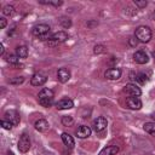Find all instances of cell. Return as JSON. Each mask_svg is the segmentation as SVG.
Masks as SVG:
<instances>
[{
  "label": "cell",
  "mask_w": 155,
  "mask_h": 155,
  "mask_svg": "<svg viewBox=\"0 0 155 155\" xmlns=\"http://www.w3.org/2000/svg\"><path fill=\"white\" fill-rule=\"evenodd\" d=\"M53 91L50 90V88H42L39 94H38V101H39V104L45 107V108H48L50 105H52L53 103Z\"/></svg>",
  "instance_id": "obj_1"
},
{
  "label": "cell",
  "mask_w": 155,
  "mask_h": 155,
  "mask_svg": "<svg viewBox=\"0 0 155 155\" xmlns=\"http://www.w3.org/2000/svg\"><path fill=\"white\" fill-rule=\"evenodd\" d=\"M134 36L138 41L140 42H148L150 41L151 36H153V33H151V29L147 25H139L136 31H134Z\"/></svg>",
  "instance_id": "obj_2"
},
{
  "label": "cell",
  "mask_w": 155,
  "mask_h": 155,
  "mask_svg": "<svg viewBox=\"0 0 155 155\" xmlns=\"http://www.w3.org/2000/svg\"><path fill=\"white\" fill-rule=\"evenodd\" d=\"M68 38H69V35H68L65 31H62V30H61V31H57V33H54V34L51 35V38H50V40H48V45L53 46V45L61 44V42L65 41Z\"/></svg>",
  "instance_id": "obj_3"
},
{
  "label": "cell",
  "mask_w": 155,
  "mask_h": 155,
  "mask_svg": "<svg viewBox=\"0 0 155 155\" xmlns=\"http://www.w3.org/2000/svg\"><path fill=\"white\" fill-rule=\"evenodd\" d=\"M50 30H51V28H50V25H47V24H36V25L33 28L31 31H33V35H34V36L42 38V36L50 34Z\"/></svg>",
  "instance_id": "obj_4"
},
{
  "label": "cell",
  "mask_w": 155,
  "mask_h": 155,
  "mask_svg": "<svg viewBox=\"0 0 155 155\" xmlns=\"http://www.w3.org/2000/svg\"><path fill=\"white\" fill-rule=\"evenodd\" d=\"M18 150L21 153H27L29 149H30V139H29V136L23 133L21 137H19V140H18V145H17Z\"/></svg>",
  "instance_id": "obj_5"
},
{
  "label": "cell",
  "mask_w": 155,
  "mask_h": 155,
  "mask_svg": "<svg viewBox=\"0 0 155 155\" xmlns=\"http://www.w3.org/2000/svg\"><path fill=\"white\" fill-rule=\"evenodd\" d=\"M107 125H108L107 119H105L104 116H98L97 119L93 120V122H92V128H93V131H96V132H101V131H103V130L107 127Z\"/></svg>",
  "instance_id": "obj_6"
},
{
  "label": "cell",
  "mask_w": 155,
  "mask_h": 155,
  "mask_svg": "<svg viewBox=\"0 0 155 155\" xmlns=\"http://www.w3.org/2000/svg\"><path fill=\"white\" fill-rule=\"evenodd\" d=\"M124 92L127 93L130 97H138V96H140V93H142L140 88H139L136 84H127V85L125 86V88H124Z\"/></svg>",
  "instance_id": "obj_7"
},
{
  "label": "cell",
  "mask_w": 155,
  "mask_h": 155,
  "mask_svg": "<svg viewBox=\"0 0 155 155\" xmlns=\"http://www.w3.org/2000/svg\"><path fill=\"white\" fill-rule=\"evenodd\" d=\"M46 80H47V78H46L45 74H42V73H35L31 76V79H30V84L33 86H42L46 82Z\"/></svg>",
  "instance_id": "obj_8"
},
{
  "label": "cell",
  "mask_w": 155,
  "mask_h": 155,
  "mask_svg": "<svg viewBox=\"0 0 155 155\" xmlns=\"http://www.w3.org/2000/svg\"><path fill=\"white\" fill-rule=\"evenodd\" d=\"M126 105H127V108H130L132 110H139L142 108V102L138 97H127Z\"/></svg>",
  "instance_id": "obj_9"
},
{
  "label": "cell",
  "mask_w": 155,
  "mask_h": 155,
  "mask_svg": "<svg viewBox=\"0 0 155 155\" xmlns=\"http://www.w3.org/2000/svg\"><path fill=\"white\" fill-rule=\"evenodd\" d=\"M133 59L138 64H145V63H148L149 57H148V54L143 50H139V51H136L133 53Z\"/></svg>",
  "instance_id": "obj_10"
},
{
  "label": "cell",
  "mask_w": 155,
  "mask_h": 155,
  "mask_svg": "<svg viewBox=\"0 0 155 155\" xmlns=\"http://www.w3.org/2000/svg\"><path fill=\"white\" fill-rule=\"evenodd\" d=\"M73 107H74V102L70 98H63L56 103V108L58 110H65V109H70Z\"/></svg>",
  "instance_id": "obj_11"
},
{
  "label": "cell",
  "mask_w": 155,
  "mask_h": 155,
  "mask_svg": "<svg viewBox=\"0 0 155 155\" xmlns=\"http://www.w3.org/2000/svg\"><path fill=\"white\" fill-rule=\"evenodd\" d=\"M104 75H105V78L108 80H117L121 76V69H119V68H109L105 71Z\"/></svg>",
  "instance_id": "obj_12"
},
{
  "label": "cell",
  "mask_w": 155,
  "mask_h": 155,
  "mask_svg": "<svg viewBox=\"0 0 155 155\" xmlns=\"http://www.w3.org/2000/svg\"><path fill=\"white\" fill-rule=\"evenodd\" d=\"M5 119L11 121L13 125H18L19 121H21V117H19V114L16 111V110H7L5 113Z\"/></svg>",
  "instance_id": "obj_13"
},
{
  "label": "cell",
  "mask_w": 155,
  "mask_h": 155,
  "mask_svg": "<svg viewBox=\"0 0 155 155\" xmlns=\"http://www.w3.org/2000/svg\"><path fill=\"white\" fill-rule=\"evenodd\" d=\"M57 78L62 84H65L70 79V71L67 68H59L57 71Z\"/></svg>",
  "instance_id": "obj_14"
},
{
  "label": "cell",
  "mask_w": 155,
  "mask_h": 155,
  "mask_svg": "<svg viewBox=\"0 0 155 155\" xmlns=\"http://www.w3.org/2000/svg\"><path fill=\"white\" fill-rule=\"evenodd\" d=\"M91 132H92L91 127H88V126H86V125H81V126L78 128L76 134H78L79 138L82 139V138H87V137H90V136H91Z\"/></svg>",
  "instance_id": "obj_15"
},
{
  "label": "cell",
  "mask_w": 155,
  "mask_h": 155,
  "mask_svg": "<svg viewBox=\"0 0 155 155\" xmlns=\"http://www.w3.org/2000/svg\"><path fill=\"white\" fill-rule=\"evenodd\" d=\"M119 153V147L117 145H107L105 148H103L98 155H116Z\"/></svg>",
  "instance_id": "obj_16"
},
{
  "label": "cell",
  "mask_w": 155,
  "mask_h": 155,
  "mask_svg": "<svg viewBox=\"0 0 155 155\" xmlns=\"http://www.w3.org/2000/svg\"><path fill=\"white\" fill-rule=\"evenodd\" d=\"M34 127H35V130L39 131V132H45V131H47V130L50 128V125H48V122H47L45 119H39V120L34 124Z\"/></svg>",
  "instance_id": "obj_17"
},
{
  "label": "cell",
  "mask_w": 155,
  "mask_h": 155,
  "mask_svg": "<svg viewBox=\"0 0 155 155\" xmlns=\"http://www.w3.org/2000/svg\"><path fill=\"white\" fill-rule=\"evenodd\" d=\"M61 138H62V142L64 143V145H65V147H68V148H70V149H71V148L75 145L74 138H73L69 133L63 132V133H62V136H61Z\"/></svg>",
  "instance_id": "obj_18"
},
{
  "label": "cell",
  "mask_w": 155,
  "mask_h": 155,
  "mask_svg": "<svg viewBox=\"0 0 155 155\" xmlns=\"http://www.w3.org/2000/svg\"><path fill=\"white\" fill-rule=\"evenodd\" d=\"M16 54L19 58H27L28 57V47L25 45H21L16 47Z\"/></svg>",
  "instance_id": "obj_19"
},
{
  "label": "cell",
  "mask_w": 155,
  "mask_h": 155,
  "mask_svg": "<svg viewBox=\"0 0 155 155\" xmlns=\"http://www.w3.org/2000/svg\"><path fill=\"white\" fill-rule=\"evenodd\" d=\"M143 128L147 133H149L151 137L155 138V122H145L143 125Z\"/></svg>",
  "instance_id": "obj_20"
},
{
  "label": "cell",
  "mask_w": 155,
  "mask_h": 155,
  "mask_svg": "<svg viewBox=\"0 0 155 155\" xmlns=\"http://www.w3.org/2000/svg\"><path fill=\"white\" fill-rule=\"evenodd\" d=\"M134 79H136V81H137V82H139L140 85H144V84L148 81V76H147L144 73H138V74L136 75V78H134Z\"/></svg>",
  "instance_id": "obj_21"
},
{
  "label": "cell",
  "mask_w": 155,
  "mask_h": 155,
  "mask_svg": "<svg viewBox=\"0 0 155 155\" xmlns=\"http://www.w3.org/2000/svg\"><path fill=\"white\" fill-rule=\"evenodd\" d=\"M6 61H7L10 64H12V65L15 67V65L18 64V62H19V57H18L17 54H10V56L6 58Z\"/></svg>",
  "instance_id": "obj_22"
},
{
  "label": "cell",
  "mask_w": 155,
  "mask_h": 155,
  "mask_svg": "<svg viewBox=\"0 0 155 155\" xmlns=\"http://www.w3.org/2000/svg\"><path fill=\"white\" fill-rule=\"evenodd\" d=\"M13 13H15L13 6H11V5L4 6V8H2V15H5V16H12Z\"/></svg>",
  "instance_id": "obj_23"
},
{
  "label": "cell",
  "mask_w": 155,
  "mask_h": 155,
  "mask_svg": "<svg viewBox=\"0 0 155 155\" xmlns=\"http://www.w3.org/2000/svg\"><path fill=\"white\" fill-rule=\"evenodd\" d=\"M73 124H74V119L71 116L67 115V116H63L62 117V125L63 126H71Z\"/></svg>",
  "instance_id": "obj_24"
},
{
  "label": "cell",
  "mask_w": 155,
  "mask_h": 155,
  "mask_svg": "<svg viewBox=\"0 0 155 155\" xmlns=\"http://www.w3.org/2000/svg\"><path fill=\"white\" fill-rule=\"evenodd\" d=\"M23 81H24V78L23 76H15V78H12V79L8 80V82L11 85H21V84H23Z\"/></svg>",
  "instance_id": "obj_25"
},
{
  "label": "cell",
  "mask_w": 155,
  "mask_h": 155,
  "mask_svg": "<svg viewBox=\"0 0 155 155\" xmlns=\"http://www.w3.org/2000/svg\"><path fill=\"white\" fill-rule=\"evenodd\" d=\"M40 4H45V5H52V6L58 7V6H61V5L63 4V1H61V0H50V1H40Z\"/></svg>",
  "instance_id": "obj_26"
},
{
  "label": "cell",
  "mask_w": 155,
  "mask_h": 155,
  "mask_svg": "<svg viewBox=\"0 0 155 155\" xmlns=\"http://www.w3.org/2000/svg\"><path fill=\"white\" fill-rule=\"evenodd\" d=\"M1 126H2V128H5V130H11L12 128V126H13V124L11 122V121H8V120H6V119H4V120H1Z\"/></svg>",
  "instance_id": "obj_27"
},
{
  "label": "cell",
  "mask_w": 155,
  "mask_h": 155,
  "mask_svg": "<svg viewBox=\"0 0 155 155\" xmlns=\"http://www.w3.org/2000/svg\"><path fill=\"white\" fill-rule=\"evenodd\" d=\"M59 22H61V24H62L63 28H69L71 25V21L69 18H61Z\"/></svg>",
  "instance_id": "obj_28"
},
{
  "label": "cell",
  "mask_w": 155,
  "mask_h": 155,
  "mask_svg": "<svg viewBox=\"0 0 155 155\" xmlns=\"http://www.w3.org/2000/svg\"><path fill=\"white\" fill-rule=\"evenodd\" d=\"M93 52H94L96 54H99V53L104 52V46H103V45H96V46L93 47Z\"/></svg>",
  "instance_id": "obj_29"
},
{
  "label": "cell",
  "mask_w": 155,
  "mask_h": 155,
  "mask_svg": "<svg viewBox=\"0 0 155 155\" xmlns=\"http://www.w3.org/2000/svg\"><path fill=\"white\" fill-rule=\"evenodd\" d=\"M134 5H136L137 7H139V8H143V7H145V6L148 5V2H147L145 0H142V1H139V0H134Z\"/></svg>",
  "instance_id": "obj_30"
},
{
  "label": "cell",
  "mask_w": 155,
  "mask_h": 155,
  "mask_svg": "<svg viewBox=\"0 0 155 155\" xmlns=\"http://www.w3.org/2000/svg\"><path fill=\"white\" fill-rule=\"evenodd\" d=\"M5 27H6V19H5L4 17H1V18H0V28L4 29Z\"/></svg>",
  "instance_id": "obj_31"
},
{
  "label": "cell",
  "mask_w": 155,
  "mask_h": 155,
  "mask_svg": "<svg viewBox=\"0 0 155 155\" xmlns=\"http://www.w3.org/2000/svg\"><path fill=\"white\" fill-rule=\"evenodd\" d=\"M137 42H138V40L136 39V36L130 39V45H131V46H136V45H137Z\"/></svg>",
  "instance_id": "obj_32"
},
{
  "label": "cell",
  "mask_w": 155,
  "mask_h": 155,
  "mask_svg": "<svg viewBox=\"0 0 155 155\" xmlns=\"http://www.w3.org/2000/svg\"><path fill=\"white\" fill-rule=\"evenodd\" d=\"M0 54H4V46H2V44H0Z\"/></svg>",
  "instance_id": "obj_33"
},
{
  "label": "cell",
  "mask_w": 155,
  "mask_h": 155,
  "mask_svg": "<svg viewBox=\"0 0 155 155\" xmlns=\"http://www.w3.org/2000/svg\"><path fill=\"white\" fill-rule=\"evenodd\" d=\"M151 18L155 21V10H154V12H153V15H151Z\"/></svg>",
  "instance_id": "obj_34"
},
{
  "label": "cell",
  "mask_w": 155,
  "mask_h": 155,
  "mask_svg": "<svg viewBox=\"0 0 155 155\" xmlns=\"http://www.w3.org/2000/svg\"><path fill=\"white\" fill-rule=\"evenodd\" d=\"M7 155H15V154H13L12 151H8V153H7Z\"/></svg>",
  "instance_id": "obj_35"
},
{
  "label": "cell",
  "mask_w": 155,
  "mask_h": 155,
  "mask_svg": "<svg viewBox=\"0 0 155 155\" xmlns=\"http://www.w3.org/2000/svg\"><path fill=\"white\" fill-rule=\"evenodd\" d=\"M153 57H154V59H155V52H153Z\"/></svg>",
  "instance_id": "obj_36"
}]
</instances>
